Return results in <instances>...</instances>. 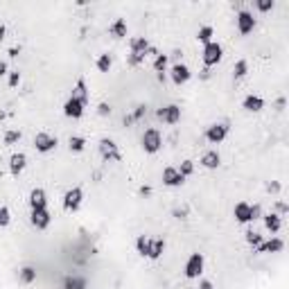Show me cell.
<instances>
[{
    "label": "cell",
    "mask_w": 289,
    "mask_h": 289,
    "mask_svg": "<svg viewBox=\"0 0 289 289\" xmlns=\"http://www.w3.org/2000/svg\"><path fill=\"white\" fill-rule=\"evenodd\" d=\"M161 147H163L161 131H158V129H147L143 134V149L147 151V154H156Z\"/></svg>",
    "instance_id": "6da1fadb"
},
{
    "label": "cell",
    "mask_w": 289,
    "mask_h": 289,
    "mask_svg": "<svg viewBox=\"0 0 289 289\" xmlns=\"http://www.w3.org/2000/svg\"><path fill=\"white\" fill-rule=\"evenodd\" d=\"M204 264H206L204 255H201V253H192L185 262V278H190V280L199 278V276L204 273Z\"/></svg>",
    "instance_id": "7a4b0ae2"
},
{
    "label": "cell",
    "mask_w": 289,
    "mask_h": 289,
    "mask_svg": "<svg viewBox=\"0 0 289 289\" xmlns=\"http://www.w3.org/2000/svg\"><path fill=\"white\" fill-rule=\"evenodd\" d=\"M81 201H84V192L81 187H70L68 192L64 194V210L68 213H77L81 208Z\"/></svg>",
    "instance_id": "3957f363"
},
{
    "label": "cell",
    "mask_w": 289,
    "mask_h": 289,
    "mask_svg": "<svg viewBox=\"0 0 289 289\" xmlns=\"http://www.w3.org/2000/svg\"><path fill=\"white\" fill-rule=\"evenodd\" d=\"M221 57H224V50H221V45L217 41L204 45V64L206 66H217L221 61Z\"/></svg>",
    "instance_id": "277c9868"
},
{
    "label": "cell",
    "mask_w": 289,
    "mask_h": 289,
    "mask_svg": "<svg viewBox=\"0 0 289 289\" xmlns=\"http://www.w3.org/2000/svg\"><path fill=\"white\" fill-rule=\"evenodd\" d=\"M226 136H228V124L226 122H215V124H210L208 131H206V138H208V143H213V144L224 143Z\"/></svg>",
    "instance_id": "5b68a950"
},
{
    "label": "cell",
    "mask_w": 289,
    "mask_h": 289,
    "mask_svg": "<svg viewBox=\"0 0 289 289\" xmlns=\"http://www.w3.org/2000/svg\"><path fill=\"white\" fill-rule=\"evenodd\" d=\"M84 108H86V104L81 102V100L68 97V102L64 104V115L66 118H72V120H79L81 115H84Z\"/></svg>",
    "instance_id": "8992f818"
},
{
    "label": "cell",
    "mask_w": 289,
    "mask_h": 289,
    "mask_svg": "<svg viewBox=\"0 0 289 289\" xmlns=\"http://www.w3.org/2000/svg\"><path fill=\"white\" fill-rule=\"evenodd\" d=\"M100 154H102L104 161H120V158H122V156H120L118 144L113 143V140H108V138L100 140Z\"/></svg>",
    "instance_id": "52a82bcc"
},
{
    "label": "cell",
    "mask_w": 289,
    "mask_h": 289,
    "mask_svg": "<svg viewBox=\"0 0 289 289\" xmlns=\"http://www.w3.org/2000/svg\"><path fill=\"white\" fill-rule=\"evenodd\" d=\"M34 147H36V151H41V154H48V151H52L54 147H57V138L41 131V134L34 136Z\"/></svg>",
    "instance_id": "ba28073f"
},
{
    "label": "cell",
    "mask_w": 289,
    "mask_h": 289,
    "mask_svg": "<svg viewBox=\"0 0 289 289\" xmlns=\"http://www.w3.org/2000/svg\"><path fill=\"white\" fill-rule=\"evenodd\" d=\"M190 77H192V72H190V68H187L185 64H174V66L170 68V79L174 81L177 86L185 84Z\"/></svg>",
    "instance_id": "9c48e42d"
},
{
    "label": "cell",
    "mask_w": 289,
    "mask_h": 289,
    "mask_svg": "<svg viewBox=\"0 0 289 289\" xmlns=\"http://www.w3.org/2000/svg\"><path fill=\"white\" fill-rule=\"evenodd\" d=\"M30 208L32 210H48V194L41 187H34L30 192Z\"/></svg>",
    "instance_id": "30bf717a"
},
{
    "label": "cell",
    "mask_w": 289,
    "mask_h": 289,
    "mask_svg": "<svg viewBox=\"0 0 289 289\" xmlns=\"http://www.w3.org/2000/svg\"><path fill=\"white\" fill-rule=\"evenodd\" d=\"M163 183H165L167 187H179L185 183V177H181V172H179L177 167H165V170H163Z\"/></svg>",
    "instance_id": "8fae6325"
},
{
    "label": "cell",
    "mask_w": 289,
    "mask_h": 289,
    "mask_svg": "<svg viewBox=\"0 0 289 289\" xmlns=\"http://www.w3.org/2000/svg\"><path fill=\"white\" fill-rule=\"evenodd\" d=\"M253 27H255V18H253L251 11L242 9L240 14H237V30H240V34H249L253 32Z\"/></svg>",
    "instance_id": "7c38bea8"
},
{
    "label": "cell",
    "mask_w": 289,
    "mask_h": 289,
    "mask_svg": "<svg viewBox=\"0 0 289 289\" xmlns=\"http://www.w3.org/2000/svg\"><path fill=\"white\" fill-rule=\"evenodd\" d=\"M158 118H161L165 124H177L179 120H181V108H179L177 104H170V107L158 111Z\"/></svg>",
    "instance_id": "4fadbf2b"
},
{
    "label": "cell",
    "mask_w": 289,
    "mask_h": 289,
    "mask_svg": "<svg viewBox=\"0 0 289 289\" xmlns=\"http://www.w3.org/2000/svg\"><path fill=\"white\" fill-rule=\"evenodd\" d=\"M30 221H32L34 228L45 230L50 226V221H52V217H50L48 210H32V217H30Z\"/></svg>",
    "instance_id": "5bb4252c"
},
{
    "label": "cell",
    "mask_w": 289,
    "mask_h": 289,
    "mask_svg": "<svg viewBox=\"0 0 289 289\" xmlns=\"http://www.w3.org/2000/svg\"><path fill=\"white\" fill-rule=\"evenodd\" d=\"M233 215H235V221H237V224H249V221H253L251 206H249L247 201H240V204L235 206V210H233Z\"/></svg>",
    "instance_id": "9a60e30c"
},
{
    "label": "cell",
    "mask_w": 289,
    "mask_h": 289,
    "mask_svg": "<svg viewBox=\"0 0 289 289\" xmlns=\"http://www.w3.org/2000/svg\"><path fill=\"white\" fill-rule=\"evenodd\" d=\"M149 41L144 36H134L131 41H129V50H131V54H140V57H144L147 54V50H149Z\"/></svg>",
    "instance_id": "2e32d148"
},
{
    "label": "cell",
    "mask_w": 289,
    "mask_h": 289,
    "mask_svg": "<svg viewBox=\"0 0 289 289\" xmlns=\"http://www.w3.org/2000/svg\"><path fill=\"white\" fill-rule=\"evenodd\" d=\"M283 247H285V242L280 237H271L269 242H262L255 251L257 253H278V251H283Z\"/></svg>",
    "instance_id": "e0dca14e"
},
{
    "label": "cell",
    "mask_w": 289,
    "mask_h": 289,
    "mask_svg": "<svg viewBox=\"0 0 289 289\" xmlns=\"http://www.w3.org/2000/svg\"><path fill=\"white\" fill-rule=\"evenodd\" d=\"M242 107L247 108L249 113H257V111H262L264 108V100L262 97H257V95H247L244 97V102H242Z\"/></svg>",
    "instance_id": "ac0fdd59"
},
{
    "label": "cell",
    "mask_w": 289,
    "mask_h": 289,
    "mask_svg": "<svg viewBox=\"0 0 289 289\" xmlns=\"http://www.w3.org/2000/svg\"><path fill=\"white\" fill-rule=\"evenodd\" d=\"M219 163H221V156L217 154L215 149L206 151V154L201 156V165H204L206 170H217V167H219Z\"/></svg>",
    "instance_id": "d6986e66"
},
{
    "label": "cell",
    "mask_w": 289,
    "mask_h": 289,
    "mask_svg": "<svg viewBox=\"0 0 289 289\" xmlns=\"http://www.w3.org/2000/svg\"><path fill=\"white\" fill-rule=\"evenodd\" d=\"M27 165V156L25 154H14L11 156V161H9V172L14 174V177H18L23 170H25Z\"/></svg>",
    "instance_id": "ffe728a7"
},
{
    "label": "cell",
    "mask_w": 289,
    "mask_h": 289,
    "mask_svg": "<svg viewBox=\"0 0 289 289\" xmlns=\"http://www.w3.org/2000/svg\"><path fill=\"white\" fill-rule=\"evenodd\" d=\"M70 97H77V100H81L84 104H88V88H86V79L84 77H79L75 84V88H72V95Z\"/></svg>",
    "instance_id": "44dd1931"
},
{
    "label": "cell",
    "mask_w": 289,
    "mask_h": 289,
    "mask_svg": "<svg viewBox=\"0 0 289 289\" xmlns=\"http://www.w3.org/2000/svg\"><path fill=\"white\" fill-rule=\"evenodd\" d=\"M108 32H111L113 38H124V36H127V21H124V18L113 21L111 27H108Z\"/></svg>",
    "instance_id": "7402d4cb"
},
{
    "label": "cell",
    "mask_w": 289,
    "mask_h": 289,
    "mask_svg": "<svg viewBox=\"0 0 289 289\" xmlns=\"http://www.w3.org/2000/svg\"><path fill=\"white\" fill-rule=\"evenodd\" d=\"M264 226H267V230L269 233H278L280 230V226H283V219H280V215H276V213H269V215H264Z\"/></svg>",
    "instance_id": "603a6c76"
},
{
    "label": "cell",
    "mask_w": 289,
    "mask_h": 289,
    "mask_svg": "<svg viewBox=\"0 0 289 289\" xmlns=\"http://www.w3.org/2000/svg\"><path fill=\"white\" fill-rule=\"evenodd\" d=\"M163 253H165V240H163V237H154V240H151L149 260H158Z\"/></svg>",
    "instance_id": "cb8c5ba5"
},
{
    "label": "cell",
    "mask_w": 289,
    "mask_h": 289,
    "mask_svg": "<svg viewBox=\"0 0 289 289\" xmlns=\"http://www.w3.org/2000/svg\"><path fill=\"white\" fill-rule=\"evenodd\" d=\"M136 249H138V253H140V255L149 257V251H151V237L138 235V240H136Z\"/></svg>",
    "instance_id": "d4e9b609"
},
{
    "label": "cell",
    "mask_w": 289,
    "mask_h": 289,
    "mask_svg": "<svg viewBox=\"0 0 289 289\" xmlns=\"http://www.w3.org/2000/svg\"><path fill=\"white\" fill-rule=\"evenodd\" d=\"M18 278H21L23 285H32L34 280H36V269L34 267H23L21 271H18Z\"/></svg>",
    "instance_id": "484cf974"
},
{
    "label": "cell",
    "mask_w": 289,
    "mask_h": 289,
    "mask_svg": "<svg viewBox=\"0 0 289 289\" xmlns=\"http://www.w3.org/2000/svg\"><path fill=\"white\" fill-rule=\"evenodd\" d=\"M213 34H215V30L210 25H204L201 30L197 32V41L199 43H204V45H208V43H213Z\"/></svg>",
    "instance_id": "4316f807"
},
{
    "label": "cell",
    "mask_w": 289,
    "mask_h": 289,
    "mask_svg": "<svg viewBox=\"0 0 289 289\" xmlns=\"http://www.w3.org/2000/svg\"><path fill=\"white\" fill-rule=\"evenodd\" d=\"M68 147H70V151H84L86 149V138H81V136H70V140H68Z\"/></svg>",
    "instance_id": "83f0119b"
},
{
    "label": "cell",
    "mask_w": 289,
    "mask_h": 289,
    "mask_svg": "<svg viewBox=\"0 0 289 289\" xmlns=\"http://www.w3.org/2000/svg\"><path fill=\"white\" fill-rule=\"evenodd\" d=\"M95 66H97V70H100V72H108V70H111V66H113L111 54H100Z\"/></svg>",
    "instance_id": "f1b7e54d"
},
{
    "label": "cell",
    "mask_w": 289,
    "mask_h": 289,
    "mask_svg": "<svg viewBox=\"0 0 289 289\" xmlns=\"http://www.w3.org/2000/svg\"><path fill=\"white\" fill-rule=\"evenodd\" d=\"M247 72H249V61L240 59L235 64V68H233V75H235V79H242V77H247Z\"/></svg>",
    "instance_id": "f546056e"
},
{
    "label": "cell",
    "mask_w": 289,
    "mask_h": 289,
    "mask_svg": "<svg viewBox=\"0 0 289 289\" xmlns=\"http://www.w3.org/2000/svg\"><path fill=\"white\" fill-rule=\"evenodd\" d=\"M167 68V54H156L154 57V70L158 72V75H163Z\"/></svg>",
    "instance_id": "4dcf8cb0"
},
{
    "label": "cell",
    "mask_w": 289,
    "mask_h": 289,
    "mask_svg": "<svg viewBox=\"0 0 289 289\" xmlns=\"http://www.w3.org/2000/svg\"><path fill=\"white\" fill-rule=\"evenodd\" d=\"M262 242L264 240H262V235H260V233H255V230H247V244H249V247L257 249Z\"/></svg>",
    "instance_id": "1f68e13d"
},
{
    "label": "cell",
    "mask_w": 289,
    "mask_h": 289,
    "mask_svg": "<svg viewBox=\"0 0 289 289\" xmlns=\"http://www.w3.org/2000/svg\"><path fill=\"white\" fill-rule=\"evenodd\" d=\"M18 140H21V131H16V129H9L5 134V144H16Z\"/></svg>",
    "instance_id": "d6a6232c"
},
{
    "label": "cell",
    "mask_w": 289,
    "mask_h": 289,
    "mask_svg": "<svg viewBox=\"0 0 289 289\" xmlns=\"http://www.w3.org/2000/svg\"><path fill=\"white\" fill-rule=\"evenodd\" d=\"M179 172H181V177H190V174H192L194 172V163L192 161H183L181 163V167H179Z\"/></svg>",
    "instance_id": "836d02e7"
},
{
    "label": "cell",
    "mask_w": 289,
    "mask_h": 289,
    "mask_svg": "<svg viewBox=\"0 0 289 289\" xmlns=\"http://www.w3.org/2000/svg\"><path fill=\"white\" fill-rule=\"evenodd\" d=\"M9 219H11V213H9V208H0V226H7L9 224Z\"/></svg>",
    "instance_id": "e575fe53"
},
{
    "label": "cell",
    "mask_w": 289,
    "mask_h": 289,
    "mask_svg": "<svg viewBox=\"0 0 289 289\" xmlns=\"http://www.w3.org/2000/svg\"><path fill=\"white\" fill-rule=\"evenodd\" d=\"M18 84H21V72H18V70H11L9 72V86L11 88H16Z\"/></svg>",
    "instance_id": "d590c367"
},
{
    "label": "cell",
    "mask_w": 289,
    "mask_h": 289,
    "mask_svg": "<svg viewBox=\"0 0 289 289\" xmlns=\"http://www.w3.org/2000/svg\"><path fill=\"white\" fill-rule=\"evenodd\" d=\"M255 7L260 11H269V9H273V0H257Z\"/></svg>",
    "instance_id": "8d00e7d4"
},
{
    "label": "cell",
    "mask_w": 289,
    "mask_h": 289,
    "mask_svg": "<svg viewBox=\"0 0 289 289\" xmlns=\"http://www.w3.org/2000/svg\"><path fill=\"white\" fill-rule=\"evenodd\" d=\"M144 61V57H140V54H129L127 57V64L129 66H140Z\"/></svg>",
    "instance_id": "74e56055"
},
{
    "label": "cell",
    "mask_w": 289,
    "mask_h": 289,
    "mask_svg": "<svg viewBox=\"0 0 289 289\" xmlns=\"http://www.w3.org/2000/svg\"><path fill=\"white\" fill-rule=\"evenodd\" d=\"M97 113H100V115H108V113H111V107H108V104H100V107H97Z\"/></svg>",
    "instance_id": "f35d334b"
},
{
    "label": "cell",
    "mask_w": 289,
    "mask_h": 289,
    "mask_svg": "<svg viewBox=\"0 0 289 289\" xmlns=\"http://www.w3.org/2000/svg\"><path fill=\"white\" fill-rule=\"evenodd\" d=\"M144 113H147V107H138V111L134 113V120H140L144 115Z\"/></svg>",
    "instance_id": "ab89813d"
},
{
    "label": "cell",
    "mask_w": 289,
    "mask_h": 289,
    "mask_svg": "<svg viewBox=\"0 0 289 289\" xmlns=\"http://www.w3.org/2000/svg\"><path fill=\"white\" fill-rule=\"evenodd\" d=\"M267 190H269V192H273V194H278L280 192V183H269Z\"/></svg>",
    "instance_id": "60d3db41"
},
{
    "label": "cell",
    "mask_w": 289,
    "mask_h": 289,
    "mask_svg": "<svg viewBox=\"0 0 289 289\" xmlns=\"http://www.w3.org/2000/svg\"><path fill=\"white\" fill-rule=\"evenodd\" d=\"M197 289H213V283H210V280H201Z\"/></svg>",
    "instance_id": "b9f144b4"
},
{
    "label": "cell",
    "mask_w": 289,
    "mask_h": 289,
    "mask_svg": "<svg viewBox=\"0 0 289 289\" xmlns=\"http://www.w3.org/2000/svg\"><path fill=\"white\" fill-rule=\"evenodd\" d=\"M7 72H9V70H7V64H5L2 59H0V77H2V75H7Z\"/></svg>",
    "instance_id": "7bdbcfd3"
},
{
    "label": "cell",
    "mask_w": 289,
    "mask_h": 289,
    "mask_svg": "<svg viewBox=\"0 0 289 289\" xmlns=\"http://www.w3.org/2000/svg\"><path fill=\"white\" fill-rule=\"evenodd\" d=\"M276 210H278L280 215H285V213H287V206H285L283 201H280V204H276Z\"/></svg>",
    "instance_id": "ee69618b"
},
{
    "label": "cell",
    "mask_w": 289,
    "mask_h": 289,
    "mask_svg": "<svg viewBox=\"0 0 289 289\" xmlns=\"http://www.w3.org/2000/svg\"><path fill=\"white\" fill-rule=\"evenodd\" d=\"M18 52H21L18 48H11V50H9V57H18Z\"/></svg>",
    "instance_id": "f6af8a7d"
},
{
    "label": "cell",
    "mask_w": 289,
    "mask_h": 289,
    "mask_svg": "<svg viewBox=\"0 0 289 289\" xmlns=\"http://www.w3.org/2000/svg\"><path fill=\"white\" fill-rule=\"evenodd\" d=\"M2 38H5V27L0 25V41H2Z\"/></svg>",
    "instance_id": "bcb514c9"
}]
</instances>
